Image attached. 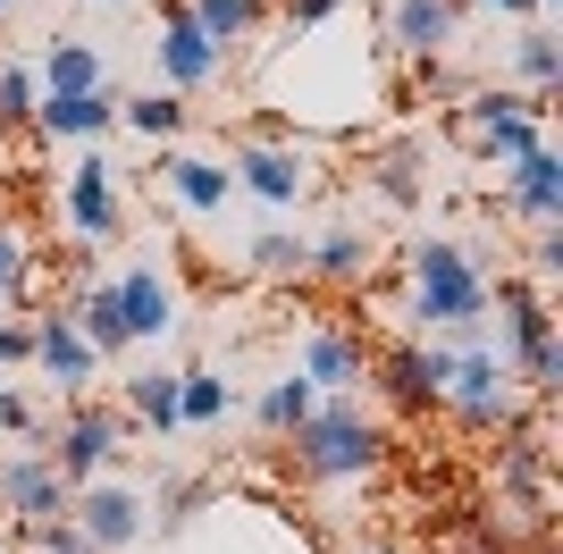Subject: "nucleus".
<instances>
[{"label": "nucleus", "mask_w": 563, "mask_h": 554, "mask_svg": "<svg viewBox=\"0 0 563 554\" xmlns=\"http://www.w3.org/2000/svg\"><path fill=\"white\" fill-rule=\"evenodd\" d=\"M404 277H412V295H404L412 328H446L454 345H488L479 336V320H488V261L471 253V235H412L404 244Z\"/></svg>", "instance_id": "obj_1"}, {"label": "nucleus", "mask_w": 563, "mask_h": 554, "mask_svg": "<svg viewBox=\"0 0 563 554\" xmlns=\"http://www.w3.org/2000/svg\"><path fill=\"white\" fill-rule=\"evenodd\" d=\"M295 462H303V479L320 487H345V479H371L378 462H387V429H378L362 403H320V412L295 429Z\"/></svg>", "instance_id": "obj_2"}, {"label": "nucleus", "mask_w": 563, "mask_h": 554, "mask_svg": "<svg viewBox=\"0 0 563 554\" xmlns=\"http://www.w3.org/2000/svg\"><path fill=\"white\" fill-rule=\"evenodd\" d=\"M454 135L479 152V160H530V152H547V101H530V92L514 85H471L463 110H454Z\"/></svg>", "instance_id": "obj_3"}, {"label": "nucleus", "mask_w": 563, "mask_h": 554, "mask_svg": "<svg viewBox=\"0 0 563 554\" xmlns=\"http://www.w3.org/2000/svg\"><path fill=\"white\" fill-rule=\"evenodd\" d=\"M438 403H454L471 429H514V420H521V387H514V369H505L496 345H454Z\"/></svg>", "instance_id": "obj_4"}, {"label": "nucleus", "mask_w": 563, "mask_h": 554, "mask_svg": "<svg viewBox=\"0 0 563 554\" xmlns=\"http://www.w3.org/2000/svg\"><path fill=\"white\" fill-rule=\"evenodd\" d=\"M126 429H135V420L110 412V403H68V412L51 420V454H43V462H51L68 487H85V479H101V470L118 462Z\"/></svg>", "instance_id": "obj_5"}, {"label": "nucleus", "mask_w": 563, "mask_h": 554, "mask_svg": "<svg viewBox=\"0 0 563 554\" xmlns=\"http://www.w3.org/2000/svg\"><path fill=\"white\" fill-rule=\"evenodd\" d=\"M228 177H235V193H253L269 210L311 202V152L303 143H278V135H244L228 152Z\"/></svg>", "instance_id": "obj_6"}, {"label": "nucleus", "mask_w": 563, "mask_h": 554, "mask_svg": "<svg viewBox=\"0 0 563 554\" xmlns=\"http://www.w3.org/2000/svg\"><path fill=\"white\" fill-rule=\"evenodd\" d=\"M152 68H161V92H177V101H186V92H211L228 59L211 51V34L194 25L186 0H161V25H152Z\"/></svg>", "instance_id": "obj_7"}, {"label": "nucleus", "mask_w": 563, "mask_h": 554, "mask_svg": "<svg viewBox=\"0 0 563 554\" xmlns=\"http://www.w3.org/2000/svg\"><path fill=\"white\" fill-rule=\"evenodd\" d=\"M68 521H76V538L93 554H126L143 530H152V505H143L126 479H85L68 496Z\"/></svg>", "instance_id": "obj_8"}, {"label": "nucleus", "mask_w": 563, "mask_h": 554, "mask_svg": "<svg viewBox=\"0 0 563 554\" xmlns=\"http://www.w3.org/2000/svg\"><path fill=\"white\" fill-rule=\"evenodd\" d=\"M110 295H118V320H126V336H135V345L168 336V328H177V311H186V295H177V277H168L161 261L118 269V277H110Z\"/></svg>", "instance_id": "obj_9"}, {"label": "nucleus", "mask_w": 563, "mask_h": 554, "mask_svg": "<svg viewBox=\"0 0 563 554\" xmlns=\"http://www.w3.org/2000/svg\"><path fill=\"white\" fill-rule=\"evenodd\" d=\"M68 228L93 235V244H110V235H126V193H118V168L101 160V152H85V160L68 168Z\"/></svg>", "instance_id": "obj_10"}, {"label": "nucleus", "mask_w": 563, "mask_h": 554, "mask_svg": "<svg viewBox=\"0 0 563 554\" xmlns=\"http://www.w3.org/2000/svg\"><path fill=\"white\" fill-rule=\"evenodd\" d=\"M68 496H76V487L59 479L43 454H9V462H0V512H9L18 530H34V521H68Z\"/></svg>", "instance_id": "obj_11"}, {"label": "nucleus", "mask_w": 563, "mask_h": 554, "mask_svg": "<svg viewBox=\"0 0 563 554\" xmlns=\"http://www.w3.org/2000/svg\"><path fill=\"white\" fill-rule=\"evenodd\" d=\"M34 369H43L51 387L68 395V403H85V387H93V369H101V353L76 336V320H68V302L59 311H43L34 320Z\"/></svg>", "instance_id": "obj_12"}, {"label": "nucleus", "mask_w": 563, "mask_h": 554, "mask_svg": "<svg viewBox=\"0 0 563 554\" xmlns=\"http://www.w3.org/2000/svg\"><path fill=\"white\" fill-rule=\"evenodd\" d=\"M454 34H463V0H387V43H396L404 59L438 68L454 51Z\"/></svg>", "instance_id": "obj_13"}, {"label": "nucleus", "mask_w": 563, "mask_h": 554, "mask_svg": "<svg viewBox=\"0 0 563 554\" xmlns=\"http://www.w3.org/2000/svg\"><path fill=\"white\" fill-rule=\"evenodd\" d=\"M152 185H161V193H177L186 210H202V219L235 202L228 160H202V152H177V143H168V152H152Z\"/></svg>", "instance_id": "obj_14"}, {"label": "nucleus", "mask_w": 563, "mask_h": 554, "mask_svg": "<svg viewBox=\"0 0 563 554\" xmlns=\"http://www.w3.org/2000/svg\"><path fill=\"white\" fill-rule=\"evenodd\" d=\"M34 126H43L51 143L101 152V135L118 126V92H43V101H34Z\"/></svg>", "instance_id": "obj_15"}, {"label": "nucleus", "mask_w": 563, "mask_h": 554, "mask_svg": "<svg viewBox=\"0 0 563 554\" xmlns=\"http://www.w3.org/2000/svg\"><path fill=\"white\" fill-rule=\"evenodd\" d=\"M311 378V387H362V378H371V345H362V336H353V328H303V362H295Z\"/></svg>", "instance_id": "obj_16"}, {"label": "nucleus", "mask_w": 563, "mask_h": 554, "mask_svg": "<svg viewBox=\"0 0 563 554\" xmlns=\"http://www.w3.org/2000/svg\"><path fill=\"white\" fill-rule=\"evenodd\" d=\"M371 269H378V235L371 228L336 219L329 235H311V277H320V286H362Z\"/></svg>", "instance_id": "obj_17"}, {"label": "nucleus", "mask_w": 563, "mask_h": 554, "mask_svg": "<svg viewBox=\"0 0 563 554\" xmlns=\"http://www.w3.org/2000/svg\"><path fill=\"white\" fill-rule=\"evenodd\" d=\"M34 85H43V92H110V51H101V43H76V34H51Z\"/></svg>", "instance_id": "obj_18"}, {"label": "nucleus", "mask_w": 563, "mask_h": 554, "mask_svg": "<svg viewBox=\"0 0 563 554\" xmlns=\"http://www.w3.org/2000/svg\"><path fill=\"white\" fill-rule=\"evenodd\" d=\"M505 202H514V219H530V228H555V219H563V160H555V152H530V160H514V177H505Z\"/></svg>", "instance_id": "obj_19"}, {"label": "nucleus", "mask_w": 563, "mask_h": 554, "mask_svg": "<svg viewBox=\"0 0 563 554\" xmlns=\"http://www.w3.org/2000/svg\"><path fill=\"white\" fill-rule=\"evenodd\" d=\"M118 126H135V135L152 143V152H168V143H177V135L194 126V110L177 101V92H161V85H152V92H126V101H118Z\"/></svg>", "instance_id": "obj_20"}, {"label": "nucleus", "mask_w": 563, "mask_h": 554, "mask_svg": "<svg viewBox=\"0 0 563 554\" xmlns=\"http://www.w3.org/2000/svg\"><path fill=\"white\" fill-rule=\"evenodd\" d=\"M186 9H194V25H202V34H211V51H219V59H228L235 43H253L261 25L278 18V9H269V0H186Z\"/></svg>", "instance_id": "obj_21"}, {"label": "nucleus", "mask_w": 563, "mask_h": 554, "mask_svg": "<svg viewBox=\"0 0 563 554\" xmlns=\"http://www.w3.org/2000/svg\"><path fill=\"white\" fill-rule=\"evenodd\" d=\"M311 412H320V387H311L303 369H286V378H269V387H261V403H253V420L269 429V437H295V429H303Z\"/></svg>", "instance_id": "obj_22"}, {"label": "nucleus", "mask_w": 563, "mask_h": 554, "mask_svg": "<svg viewBox=\"0 0 563 554\" xmlns=\"http://www.w3.org/2000/svg\"><path fill=\"white\" fill-rule=\"evenodd\" d=\"M387 387H396L412 412H429L438 387H446V345H404V353H387Z\"/></svg>", "instance_id": "obj_23"}, {"label": "nucleus", "mask_w": 563, "mask_h": 554, "mask_svg": "<svg viewBox=\"0 0 563 554\" xmlns=\"http://www.w3.org/2000/svg\"><path fill=\"white\" fill-rule=\"evenodd\" d=\"M68 320H76V336H85L101 362H118V353L135 345V336H126V320H118V295H110V286H85V295L68 302Z\"/></svg>", "instance_id": "obj_24"}, {"label": "nucleus", "mask_w": 563, "mask_h": 554, "mask_svg": "<svg viewBox=\"0 0 563 554\" xmlns=\"http://www.w3.org/2000/svg\"><path fill=\"white\" fill-rule=\"evenodd\" d=\"M126 420L152 437H177V369H135L126 378Z\"/></svg>", "instance_id": "obj_25"}, {"label": "nucleus", "mask_w": 563, "mask_h": 554, "mask_svg": "<svg viewBox=\"0 0 563 554\" xmlns=\"http://www.w3.org/2000/svg\"><path fill=\"white\" fill-rule=\"evenodd\" d=\"M235 412V387L219 369H177V429H219Z\"/></svg>", "instance_id": "obj_26"}, {"label": "nucleus", "mask_w": 563, "mask_h": 554, "mask_svg": "<svg viewBox=\"0 0 563 554\" xmlns=\"http://www.w3.org/2000/svg\"><path fill=\"white\" fill-rule=\"evenodd\" d=\"M244 269H253V277H278V286H295V277H311V235L261 228L253 244H244Z\"/></svg>", "instance_id": "obj_27"}, {"label": "nucleus", "mask_w": 563, "mask_h": 554, "mask_svg": "<svg viewBox=\"0 0 563 554\" xmlns=\"http://www.w3.org/2000/svg\"><path fill=\"white\" fill-rule=\"evenodd\" d=\"M514 68H521V92L530 101H555V85H563V43L547 34V25H530L514 43Z\"/></svg>", "instance_id": "obj_28"}, {"label": "nucleus", "mask_w": 563, "mask_h": 554, "mask_svg": "<svg viewBox=\"0 0 563 554\" xmlns=\"http://www.w3.org/2000/svg\"><path fill=\"white\" fill-rule=\"evenodd\" d=\"M34 295V253H25L18 228H0V302H25Z\"/></svg>", "instance_id": "obj_29"}, {"label": "nucleus", "mask_w": 563, "mask_h": 554, "mask_svg": "<svg viewBox=\"0 0 563 554\" xmlns=\"http://www.w3.org/2000/svg\"><path fill=\"white\" fill-rule=\"evenodd\" d=\"M34 101H43L34 68H0V126H34Z\"/></svg>", "instance_id": "obj_30"}, {"label": "nucleus", "mask_w": 563, "mask_h": 554, "mask_svg": "<svg viewBox=\"0 0 563 554\" xmlns=\"http://www.w3.org/2000/svg\"><path fill=\"white\" fill-rule=\"evenodd\" d=\"M555 277H563V219L530 235V286H555Z\"/></svg>", "instance_id": "obj_31"}, {"label": "nucleus", "mask_w": 563, "mask_h": 554, "mask_svg": "<svg viewBox=\"0 0 563 554\" xmlns=\"http://www.w3.org/2000/svg\"><path fill=\"white\" fill-rule=\"evenodd\" d=\"M34 362V320H0V369Z\"/></svg>", "instance_id": "obj_32"}, {"label": "nucleus", "mask_w": 563, "mask_h": 554, "mask_svg": "<svg viewBox=\"0 0 563 554\" xmlns=\"http://www.w3.org/2000/svg\"><path fill=\"white\" fill-rule=\"evenodd\" d=\"M345 0H286V25H329Z\"/></svg>", "instance_id": "obj_33"}, {"label": "nucleus", "mask_w": 563, "mask_h": 554, "mask_svg": "<svg viewBox=\"0 0 563 554\" xmlns=\"http://www.w3.org/2000/svg\"><path fill=\"white\" fill-rule=\"evenodd\" d=\"M463 9H505V18H539L530 0H463Z\"/></svg>", "instance_id": "obj_34"}, {"label": "nucleus", "mask_w": 563, "mask_h": 554, "mask_svg": "<svg viewBox=\"0 0 563 554\" xmlns=\"http://www.w3.org/2000/svg\"><path fill=\"white\" fill-rule=\"evenodd\" d=\"M530 9H539V18H547V9H563V0H530Z\"/></svg>", "instance_id": "obj_35"}, {"label": "nucleus", "mask_w": 563, "mask_h": 554, "mask_svg": "<svg viewBox=\"0 0 563 554\" xmlns=\"http://www.w3.org/2000/svg\"><path fill=\"white\" fill-rule=\"evenodd\" d=\"M345 554H378V546H345Z\"/></svg>", "instance_id": "obj_36"}, {"label": "nucleus", "mask_w": 563, "mask_h": 554, "mask_svg": "<svg viewBox=\"0 0 563 554\" xmlns=\"http://www.w3.org/2000/svg\"><path fill=\"white\" fill-rule=\"evenodd\" d=\"M68 554H93V546H68Z\"/></svg>", "instance_id": "obj_37"}, {"label": "nucleus", "mask_w": 563, "mask_h": 554, "mask_svg": "<svg viewBox=\"0 0 563 554\" xmlns=\"http://www.w3.org/2000/svg\"><path fill=\"white\" fill-rule=\"evenodd\" d=\"M0 320H9V302H0Z\"/></svg>", "instance_id": "obj_38"}, {"label": "nucleus", "mask_w": 563, "mask_h": 554, "mask_svg": "<svg viewBox=\"0 0 563 554\" xmlns=\"http://www.w3.org/2000/svg\"><path fill=\"white\" fill-rule=\"evenodd\" d=\"M0 9H9V0H0Z\"/></svg>", "instance_id": "obj_39"}]
</instances>
